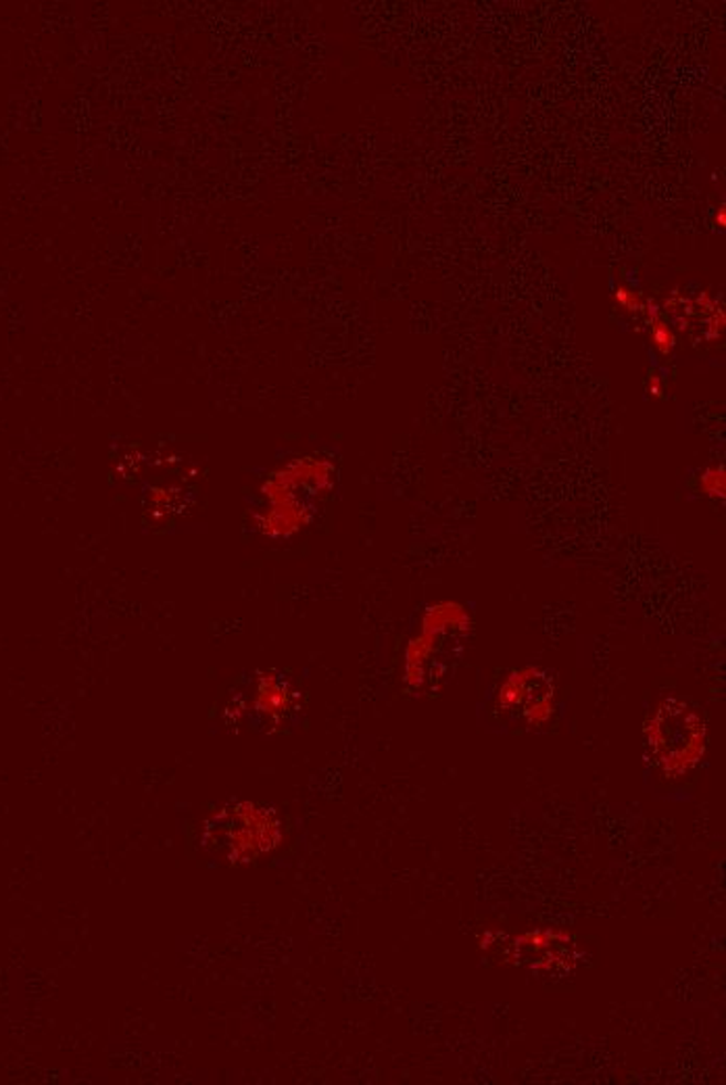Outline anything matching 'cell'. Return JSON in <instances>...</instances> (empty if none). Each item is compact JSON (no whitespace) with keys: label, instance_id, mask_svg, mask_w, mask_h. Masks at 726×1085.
<instances>
[{"label":"cell","instance_id":"cell-1","mask_svg":"<svg viewBox=\"0 0 726 1085\" xmlns=\"http://www.w3.org/2000/svg\"><path fill=\"white\" fill-rule=\"evenodd\" d=\"M284 827L274 808L257 802H230L209 814L201 827L203 850L228 864H251L274 852Z\"/></svg>","mask_w":726,"mask_h":1085},{"label":"cell","instance_id":"cell-2","mask_svg":"<svg viewBox=\"0 0 726 1085\" xmlns=\"http://www.w3.org/2000/svg\"><path fill=\"white\" fill-rule=\"evenodd\" d=\"M706 741L704 718L679 696L660 699L646 722L649 760L670 781L697 769L706 754Z\"/></svg>","mask_w":726,"mask_h":1085},{"label":"cell","instance_id":"cell-3","mask_svg":"<svg viewBox=\"0 0 726 1085\" xmlns=\"http://www.w3.org/2000/svg\"><path fill=\"white\" fill-rule=\"evenodd\" d=\"M299 691L291 680L278 673H261L251 683L249 696H245V715L253 718L261 727H280L286 718L296 712Z\"/></svg>","mask_w":726,"mask_h":1085},{"label":"cell","instance_id":"cell-4","mask_svg":"<svg viewBox=\"0 0 726 1085\" xmlns=\"http://www.w3.org/2000/svg\"><path fill=\"white\" fill-rule=\"evenodd\" d=\"M572 948L568 933L562 931H529L513 937L510 944L516 963L534 970H553L572 960Z\"/></svg>","mask_w":726,"mask_h":1085},{"label":"cell","instance_id":"cell-5","mask_svg":"<svg viewBox=\"0 0 726 1085\" xmlns=\"http://www.w3.org/2000/svg\"><path fill=\"white\" fill-rule=\"evenodd\" d=\"M653 343H655V347L662 351L664 355L670 353L672 347H674V334H672V330L658 322V324L653 326Z\"/></svg>","mask_w":726,"mask_h":1085},{"label":"cell","instance_id":"cell-6","mask_svg":"<svg viewBox=\"0 0 726 1085\" xmlns=\"http://www.w3.org/2000/svg\"><path fill=\"white\" fill-rule=\"evenodd\" d=\"M616 303H620L622 308H627L628 311H641L643 310V299L635 292L627 291L625 287H620L616 294H614Z\"/></svg>","mask_w":726,"mask_h":1085},{"label":"cell","instance_id":"cell-7","mask_svg":"<svg viewBox=\"0 0 726 1085\" xmlns=\"http://www.w3.org/2000/svg\"><path fill=\"white\" fill-rule=\"evenodd\" d=\"M714 222H716V226H718V228H725V226H726V210H725V207H720V210H718V214H716V217H714Z\"/></svg>","mask_w":726,"mask_h":1085}]
</instances>
